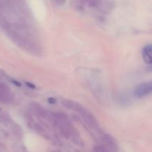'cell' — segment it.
I'll return each instance as SVG.
<instances>
[{"instance_id":"cell-5","label":"cell","mask_w":152,"mask_h":152,"mask_svg":"<svg viewBox=\"0 0 152 152\" xmlns=\"http://www.w3.org/2000/svg\"><path fill=\"white\" fill-rule=\"evenodd\" d=\"M142 57L145 63L151 65L152 63V48L151 45L145 46L142 50Z\"/></svg>"},{"instance_id":"cell-1","label":"cell","mask_w":152,"mask_h":152,"mask_svg":"<svg viewBox=\"0 0 152 152\" xmlns=\"http://www.w3.org/2000/svg\"><path fill=\"white\" fill-rule=\"evenodd\" d=\"M76 111H77V112L81 114L84 121L86 122V123L89 127L94 129V128H96L97 126V123H96L94 117L88 111H87L83 105H80V106L78 105Z\"/></svg>"},{"instance_id":"cell-10","label":"cell","mask_w":152,"mask_h":152,"mask_svg":"<svg viewBox=\"0 0 152 152\" xmlns=\"http://www.w3.org/2000/svg\"><path fill=\"white\" fill-rule=\"evenodd\" d=\"M13 83H14L15 85H16L17 86H21L20 83H18V82H16V81H13Z\"/></svg>"},{"instance_id":"cell-9","label":"cell","mask_w":152,"mask_h":152,"mask_svg":"<svg viewBox=\"0 0 152 152\" xmlns=\"http://www.w3.org/2000/svg\"><path fill=\"white\" fill-rule=\"evenodd\" d=\"M26 85L28 86V87L31 88H36L35 86H34V84H32V83H28V82H27Z\"/></svg>"},{"instance_id":"cell-6","label":"cell","mask_w":152,"mask_h":152,"mask_svg":"<svg viewBox=\"0 0 152 152\" xmlns=\"http://www.w3.org/2000/svg\"><path fill=\"white\" fill-rule=\"evenodd\" d=\"M80 3L88 7H97L101 4L100 0H81Z\"/></svg>"},{"instance_id":"cell-3","label":"cell","mask_w":152,"mask_h":152,"mask_svg":"<svg viewBox=\"0 0 152 152\" xmlns=\"http://www.w3.org/2000/svg\"><path fill=\"white\" fill-rule=\"evenodd\" d=\"M11 100V94L8 87L6 85L0 83V102L2 103H9Z\"/></svg>"},{"instance_id":"cell-8","label":"cell","mask_w":152,"mask_h":152,"mask_svg":"<svg viewBox=\"0 0 152 152\" xmlns=\"http://www.w3.org/2000/svg\"><path fill=\"white\" fill-rule=\"evenodd\" d=\"M55 1L56 2V4H58L59 5H62L65 3L66 0H55Z\"/></svg>"},{"instance_id":"cell-4","label":"cell","mask_w":152,"mask_h":152,"mask_svg":"<svg viewBox=\"0 0 152 152\" xmlns=\"http://www.w3.org/2000/svg\"><path fill=\"white\" fill-rule=\"evenodd\" d=\"M103 140L105 141V144L109 148L111 152H117V141L115 140L114 137L110 134H105L103 136Z\"/></svg>"},{"instance_id":"cell-12","label":"cell","mask_w":152,"mask_h":152,"mask_svg":"<svg viewBox=\"0 0 152 152\" xmlns=\"http://www.w3.org/2000/svg\"><path fill=\"white\" fill-rule=\"evenodd\" d=\"M51 152H55V151H51Z\"/></svg>"},{"instance_id":"cell-11","label":"cell","mask_w":152,"mask_h":152,"mask_svg":"<svg viewBox=\"0 0 152 152\" xmlns=\"http://www.w3.org/2000/svg\"><path fill=\"white\" fill-rule=\"evenodd\" d=\"M49 102H52V103H54L56 101H55L54 99H49Z\"/></svg>"},{"instance_id":"cell-2","label":"cell","mask_w":152,"mask_h":152,"mask_svg":"<svg viewBox=\"0 0 152 152\" xmlns=\"http://www.w3.org/2000/svg\"><path fill=\"white\" fill-rule=\"evenodd\" d=\"M152 84L151 82L142 83L135 88L134 94L137 98H142L148 96L151 93Z\"/></svg>"},{"instance_id":"cell-7","label":"cell","mask_w":152,"mask_h":152,"mask_svg":"<svg viewBox=\"0 0 152 152\" xmlns=\"http://www.w3.org/2000/svg\"><path fill=\"white\" fill-rule=\"evenodd\" d=\"M95 152H110L109 150L102 145H96L94 148Z\"/></svg>"}]
</instances>
